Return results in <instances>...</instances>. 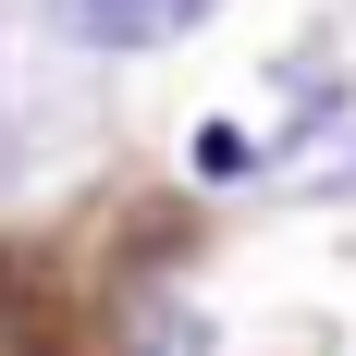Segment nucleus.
<instances>
[{"label": "nucleus", "mask_w": 356, "mask_h": 356, "mask_svg": "<svg viewBox=\"0 0 356 356\" xmlns=\"http://www.w3.org/2000/svg\"><path fill=\"white\" fill-rule=\"evenodd\" d=\"M221 0H49V25L74 49H172L184 25H209Z\"/></svg>", "instance_id": "1"}, {"label": "nucleus", "mask_w": 356, "mask_h": 356, "mask_svg": "<svg viewBox=\"0 0 356 356\" xmlns=\"http://www.w3.org/2000/svg\"><path fill=\"white\" fill-rule=\"evenodd\" d=\"M136 344H147V356H209V320H197V307H160Z\"/></svg>", "instance_id": "2"}]
</instances>
